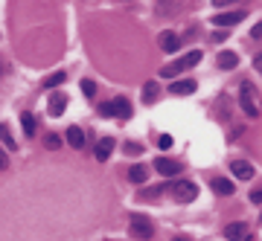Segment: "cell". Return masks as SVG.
<instances>
[{
  "instance_id": "21",
  "label": "cell",
  "mask_w": 262,
  "mask_h": 241,
  "mask_svg": "<svg viewBox=\"0 0 262 241\" xmlns=\"http://www.w3.org/2000/svg\"><path fill=\"white\" fill-rule=\"evenodd\" d=\"M82 93L84 96H94V93H97V84H94L91 79H82Z\"/></svg>"
},
{
  "instance_id": "24",
  "label": "cell",
  "mask_w": 262,
  "mask_h": 241,
  "mask_svg": "<svg viewBox=\"0 0 262 241\" xmlns=\"http://www.w3.org/2000/svg\"><path fill=\"white\" fill-rule=\"evenodd\" d=\"M157 146H160V148H172V137L160 134V137H157Z\"/></svg>"
},
{
  "instance_id": "3",
  "label": "cell",
  "mask_w": 262,
  "mask_h": 241,
  "mask_svg": "<svg viewBox=\"0 0 262 241\" xmlns=\"http://www.w3.org/2000/svg\"><path fill=\"white\" fill-rule=\"evenodd\" d=\"M99 113H102V116H120V119H128V116H131V102L120 96V99H114V102L99 105Z\"/></svg>"
},
{
  "instance_id": "10",
  "label": "cell",
  "mask_w": 262,
  "mask_h": 241,
  "mask_svg": "<svg viewBox=\"0 0 262 241\" xmlns=\"http://www.w3.org/2000/svg\"><path fill=\"white\" fill-rule=\"evenodd\" d=\"M67 110V96L64 93H53L50 96V105H47V113L50 116H61Z\"/></svg>"
},
{
  "instance_id": "25",
  "label": "cell",
  "mask_w": 262,
  "mask_h": 241,
  "mask_svg": "<svg viewBox=\"0 0 262 241\" xmlns=\"http://www.w3.org/2000/svg\"><path fill=\"white\" fill-rule=\"evenodd\" d=\"M250 38H262V21L256 24V27L250 29Z\"/></svg>"
},
{
  "instance_id": "6",
  "label": "cell",
  "mask_w": 262,
  "mask_h": 241,
  "mask_svg": "<svg viewBox=\"0 0 262 241\" xmlns=\"http://www.w3.org/2000/svg\"><path fill=\"white\" fill-rule=\"evenodd\" d=\"M239 99H242V107H245L248 116H256V113H259V107H256V96H253V84H250V81H245V84L239 87Z\"/></svg>"
},
{
  "instance_id": "2",
  "label": "cell",
  "mask_w": 262,
  "mask_h": 241,
  "mask_svg": "<svg viewBox=\"0 0 262 241\" xmlns=\"http://www.w3.org/2000/svg\"><path fill=\"white\" fill-rule=\"evenodd\" d=\"M128 227H131V235H137L140 241H149L154 235L152 221H149L146 215H140V212H134L131 218H128Z\"/></svg>"
},
{
  "instance_id": "30",
  "label": "cell",
  "mask_w": 262,
  "mask_h": 241,
  "mask_svg": "<svg viewBox=\"0 0 262 241\" xmlns=\"http://www.w3.org/2000/svg\"><path fill=\"white\" fill-rule=\"evenodd\" d=\"M259 61H262V55H259Z\"/></svg>"
},
{
  "instance_id": "15",
  "label": "cell",
  "mask_w": 262,
  "mask_h": 241,
  "mask_svg": "<svg viewBox=\"0 0 262 241\" xmlns=\"http://www.w3.org/2000/svg\"><path fill=\"white\" fill-rule=\"evenodd\" d=\"M67 143L73 148H84V131L79 128V125H70L67 128Z\"/></svg>"
},
{
  "instance_id": "23",
  "label": "cell",
  "mask_w": 262,
  "mask_h": 241,
  "mask_svg": "<svg viewBox=\"0 0 262 241\" xmlns=\"http://www.w3.org/2000/svg\"><path fill=\"white\" fill-rule=\"evenodd\" d=\"M140 151H143L140 143H125V154H140Z\"/></svg>"
},
{
  "instance_id": "12",
  "label": "cell",
  "mask_w": 262,
  "mask_h": 241,
  "mask_svg": "<svg viewBox=\"0 0 262 241\" xmlns=\"http://www.w3.org/2000/svg\"><path fill=\"white\" fill-rule=\"evenodd\" d=\"M178 47H181L178 32H160V50L163 53H178Z\"/></svg>"
},
{
  "instance_id": "4",
  "label": "cell",
  "mask_w": 262,
  "mask_h": 241,
  "mask_svg": "<svg viewBox=\"0 0 262 241\" xmlns=\"http://www.w3.org/2000/svg\"><path fill=\"white\" fill-rule=\"evenodd\" d=\"M172 195H175L178 203H193L195 195H198V186H195L193 180H178V183L172 186Z\"/></svg>"
},
{
  "instance_id": "18",
  "label": "cell",
  "mask_w": 262,
  "mask_h": 241,
  "mask_svg": "<svg viewBox=\"0 0 262 241\" xmlns=\"http://www.w3.org/2000/svg\"><path fill=\"white\" fill-rule=\"evenodd\" d=\"M157 96H160V87H157V81H149V84L143 87V102H146V105H152Z\"/></svg>"
},
{
  "instance_id": "8",
  "label": "cell",
  "mask_w": 262,
  "mask_h": 241,
  "mask_svg": "<svg viewBox=\"0 0 262 241\" xmlns=\"http://www.w3.org/2000/svg\"><path fill=\"white\" fill-rule=\"evenodd\" d=\"M195 87H198L195 79H181V81H172V84H169V93L172 96H190V93H195Z\"/></svg>"
},
{
  "instance_id": "9",
  "label": "cell",
  "mask_w": 262,
  "mask_h": 241,
  "mask_svg": "<svg viewBox=\"0 0 262 241\" xmlns=\"http://www.w3.org/2000/svg\"><path fill=\"white\" fill-rule=\"evenodd\" d=\"M245 235H248V224L245 221H233V224L224 227V238L227 241H242Z\"/></svg>"
},
{
  "instance_id": "27",
  "label": "cell",
  "mask_w": 262,
  "mask_h": 241,
  "mask_svg": "<svg viewBox=\"0 0 262 241\" xmlns=\"http://www.w3.org/2000/svg\"><path fill=\"white\" fill-rule=\"evenodd\" d=\"M230 3H236V0H213V6H216V9H221V6H230Z\"/></svg>"
},
{
  "instance_id": "28",
  "label": "cell",
  "mask_w": 262,
  "mask_h": 241,
  "mask_svg": "<svg viewBox=\"0 0 262 241\" xmlns=\"http://www.w3.org/2000/svg\"><path fill=\"white\" fill-rule=\"evenodd\" d=\"M3 166H6V157H3V154H0V169H3Z\"/></svg>"
},
{
  "instance_id": "17",
  "label": "cell",
  "mask_w": 262,
  "mask_h": 241,
  "mask_svg": "<svg viewBox=\"0 0 262 241\" xmlns=\"http://www.w3.org/2000/svg\"><path fill=\"white\" fill-rule=\"evenodd\" d=\"M146 177H149V169H146L143 163H137V166L128 169V180H131V183H146Z\"/></svg>"
},
{
  "instance_id": "29",
  "label": "cell",
  "mask_w": 262,
  "mask_h": 241,
  "mask_svg": "<svg viewBox=\"0 0 262 241\" xmlns=\"http://www.w3.org/2000/svg\"><path fill=\"white\" fill-rule=\"evenodd\" d=\"M242 241H253V238H250V235H245V238H242Z\"/></svg>"
},
{
  "instance_id": "11",
  "label": "cell",
  "mask_w": 262,
  "mask_h": 241,
  "mask_svg": "<svg viewBox=\"0 0 262 241\" xmlns=\"http://www.w3.org/2000/svg\"><path fill=\"white\" fill-rule=\"evenodd\" d=\"M230 172H233V177H239V180H250V177H253V166H250L248 160H233L230 163Z\"/></svg>"
},
{
  "instance_id": "19",
  "label": "cell",
  "mask_w": 262,
  "mask_h": 241,
  "mask_svg": "<svg viewBox=\"0 0 262 241\" xmlns=\"http://www.w3.org/2000/svg\"><path fill=\"white\" fill-rule=\"evenodd\" d=\"M21 125H24V134L35 137V116L32 113H21Z\"/></svg>"
},
{
  "instance_id": "22",
  "label": "cell",
  "mask_w": 262,
  "mask_h": 241,
  "mask_svg": "<svg viewBox=\"0 0 262 241\" xmlns=\"http://www.w3.org/2000/svg\"><path fill=\"white\" fill-rule=\"evenodd\" d=\"M44 146H47V148H58V146H61V137L50 134V137H47V140H44Z\"/></svg>"
},
{
  "instance_id": "1",
  "label": "cell",
  "mask_w": 262,
  "mask_h": 241,
  "mask_svg": "<svg viewBox=\"0 0 262 241\" xmlns=\"http://www.w3.org/2000/svg\"><path fill=\"white\" fill-rule=\"evenodd\" d=\"M198 61H201V50H193V53H187L184 58L172 61V64H166V67L160 70V76H163V79H175V76H181V73H187L190 67H195Z\"/></svg>"
},
{
  "instance_id": "20",
  "label": "cell",
  "mask_w": 262,
  "mask_h": 241,
  "mask_svg": "<svg viewBox=\"0 0 262 241\" xmlns=\"http://www.w3.org/2000/svg\"><path fill=\"white\" fill-rule=\"evenodd\" d=\"M64 79H67V76H64L61 70H58V73H50V76L44 79V87H47V90H50V87H58V84H64Z\"/></svg>"
},
{
  "instance_id": "7",
  "label": "cell",
  "mask_w": 262,
  "mask_h": 241,
  "mask_svg": "<svg viewBox=\"0 0 262 241\" xmlns=\"http://www.w3.org/2000/svg\"><path fill=\"white\" fill-rule=\"evenodd\" d=\"M154 172L163 174V177H175V174L181 172V163L172 160V157H157V160H154Z\"/></svg>"
},
{
  "instance_id": "16",
  "label": "cell",
  "mask_w": 262,
  "mask_h": 241,
  "mask_svg": "<svg viewBox=\"0 0 262 241\" xmlns=\"http://www.w3.org/2000/svg\"><path fill=\"white\" fill-rule=\"evenodd\" d=\"M236 64H239V55H236L233 50H224V53H219V67L221 70H236Z\"/></svg>"
},
{
  "instance_id": "5",
  "label": "cell",
  "mask_w": 262,
  "mask_h": 241,
  "mask_svg": "<svg viewBox=\"0 0 262 241\" xmlns=\"http://www.w3.org/2000/svg\"><path fill=\"white\" fill-rule=\"evenodd\" d=\"M248 18V9H236V12H219L213 15V24L219 29H227V27H236V24H242Z\"/></svg>"
},
{
  "instance_id": "13",
  "label": "cell",
  "mask_w": 262,
  "mask_h": 241,
  "mask_svg": "<svg viewBox=\"0 0 262 241\" xmlns=\"http://www.w3.org/2000/svg\"><path fill=\"white\" fill-rule=\"evenodd\" d=\"M210 186H213V192H216V195H221V198H227V195H233V180H227V177H213V183H210Z\"/></svg>"
},
{
  "instance_id": "26",
  "label": "cell",
  "mask_w": 262,
  "mask_h": 241,
  "mask_svg": "<svg viewBox=\"0 0 262 241\" xmlns=\"http://www.w3.org/2000/svg\"><path fill=\"white\" fill-rule=\"evenodd\" d=\"M250 201H253V203H262V189H253V195H250Z\"/></svg>"
},
{
  "instance_id": "14",
  "label": "cell",
  "mask_w": 262,
  "mask_h": 241,
  "mask_svg": "<svg viewBox=\"0 0 262 241\" xmlns=\"http://www.w3.org/2000/svg\"><path fill=\"white\" fill-rule=\"evenodd\" d=\"M114 146H117V143H114L111 137L99 140V143H97V160H99V163H105V160H108V157H111V151H114Z\"/></svg>"
}]
</instances>
